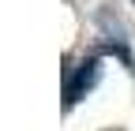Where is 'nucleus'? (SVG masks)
<instances>
[{"instance_id": "f257e3e1", "label": "nucleus", "mask_w": 135, "mask_h": 131, "mask_svg": "<svg viewBox=\"0 0 135 131\" xmlns=\"http://www.w3.org/2000/svg\"><path fill=\"white\" fill-rule=\"evenodd\" d=\"M98 79H101V60H98V53H94V56H83L75 68H64V109H71L86 90H94Z\"/></svg>"}, {"instance_id": "f03ea898", "label": "nucleus", "mask_w": 135, "mask_h": 131, "mask_svg": "<svg viewBox=\"0 0 135 131\" xmlns=\"http://www.w3.org/2000/svg\"><path fill=\"white\" fill-rule=\"evenodd\" d=\"M98 23H101V38H105L101 45H105L109 53H116V56H120V60L128 64V68H135V60H131V53H128V38H124V26L116 23L109 11H101V19H98Z\"/></svg>"}]
</instances>
